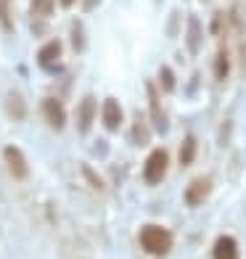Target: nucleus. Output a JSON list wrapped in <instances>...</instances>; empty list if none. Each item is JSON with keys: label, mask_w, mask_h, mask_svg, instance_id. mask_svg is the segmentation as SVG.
I'll list each match as a JSON object with an SVG mask.
<instances>
[{"label": "nucleus", "mask_w": 246, "mask_h": 259, "mask_svg": "<svg viewBox=\"0 0 246 259\" xmlns=\"http://www.w3.org/2000/svg\"><path fill=\"white\" fill-rule=\"evenodd\" d=\"M140 249L151 256H167L172 251V233L161 225H146L140 228Z\"/></svg>", "instance_id": "nucleus-1"}, {"label": "nucleus", "mask_w": 246, "mask_h": 259, "mask_svg": "<svg viewBox=\"0 0 246 259\" xmlns=\"http://www.w3.org/2000/svg\"><path fill=\"white\" fill-rule=\"evenodd\" d=\"M167 167H170V154L164 148H154L143 164V180L148 185H159L167 175Z\"/></svg>", "instance_id": "nucleus-2"}, {"label": "nucleus", "mask_w": 246, "mask_h": 259, "mask_svg": "<svg viewBox=\"0 0 246 259\" xmlns=\"http://www.w3.org/2000/svg\"><path fill=\"white\" fill-rule=\"evenodd\" d=\"M40 111L45 116V122H48L53 130H64L66 124V111H64V103L58 98H45L40 103Z\"/></svg>", "instance_id": "nucleus-3"}, {"label": "nucleus", "mask_w": 246, "mask_h": 259, "mask_svg": "<svg viewBox=\"0 0 246 259\" xmlns=\"http://www.w3.org/2000/svg\"><path fill=\"white\" fill-rule=\"evenodd\" d=\"M212 193V180L209 178H196L188 183V188H185V204L188 206H198L207 201V196Z\"/></svg>", "instance_id": "nucleus-4"}, {"label": "nucleus", "mask_w": 246, "mask_h": 259, "mask_svg": "<svg viewBox=\"0 0 246 259\" xmlns=\"http://www.w3.org/2000/svg\"><path fill=\"white\" fill-rule=\"evenodd\" d=\"M58 58H61V40H51L37 51V64H40V69H45V72H56Z\"/></svg>", "instance_id": "nucleus-5"}, {"label": "nucleus", "mask_w": 246, "mask_h": 259, "mask_svg": "<svg viewBox=\"0 0 246 259\" xmlns=\"http://www.w3.org/2000/svg\"><path fill=\"white\" fill-rule=\"evenodd\" d=\"M101 116H103V127H106V130H119L122 127V119H125L119 101H116V98H106V101H103Z\"/></svg>", "instance_id": "nucleus-6"}, {"label": "nucleus", "mask_w": 246, "mask_h": 259, "mask_svg": "<svg viewBox=\"0 0 246 259\" xmlns=\"http://www.w3.org/2000/svg\"><path fill=\"white\" fill-rule=\"evenodd\" d=\"M3 156H6V164H8V169H11L14 178H19V180L27 178V159H24V154H21L16 146H6Z\"/></svg>", "instance_id": "nucleus-7"}, {"label": "nucleus", "mask_w": 246, "mask_h": 259, "mask_svg": "<svg viewBox=\"0 0 246 259\" xmlns=\"http://www.w3.org/2000/svg\"><path fill=\"white\" fill-rule=\"evenodd\" d=\"M93 119H96V98L85 96L79 101V106H77V127L82 130V133H88Z\"/></svg>", "instance_id": "nucleus-8"}, {"label": "nucleus", "mask_w": 246, "mask_h": 259, "mask_svg": "<svg viewBox=\"0 0 246 259\" xmlns=\"http://www.w3.org/2000/svg\"><path fill=\"white\" fill-rule=\"evenodd\" d=\"M215 259H238V246L230 235H220L215 241V249H212Z\"/></svg>", "instance_id": "nucleus-9"}, {"label": "nucleus", "mask_w": 246, "mask_h": 259, "mask_svg": "<svg viewBox=\"0 0 246 259\" xmlns=\"http://www.w3.org/2000/svg\"><path fill=\"white\" fill-rule=\"evenodd\" d=\"M201 40H204V34H201V21H198L196 16H191V19H188V32H185L188 51H191V53H198V51H201Z\"/></svg>", "instance_id": "nucleus-10"}, {"label": "nucleus", "mask_w": 246, "mask_h": 259, "mask_svg": "<svg viewBox=\"0 0 246 259\" xmlns=\"http://www.w3.org/2000/svg\"><path fill=\"white\" fill-rule=\"evenodd\" d=\"M6 109H8V116H11V119H24V116H27L24 98H21L16 90H11V93H8V98H6Z\"/></svg>", "instance_id": "nucleus-11"}, {"label": "nucleus", "mask_w": 246, "mask_h": 259, "mask_svg": "<svg viewBox=\"0 0 246 259\" xmlns=\"http://www.w3.org/2000/svg\"><path fill=\"white\" fill-rule=\"evenodd\" d=\"M148 103H151V116H154V122H156V127H159V133H164V130H167V119H164V114H161L156 88L151 85V82H148Z\"/></svg>", "instance_id": "nucleus-12"}, {"label": "nucleus", "mask_w": 246, "mask_h": 259, "mask_svg": "<svg viewBox=\"0 0 246 259\" xmlns=\"http://www.w3.org/2000/svg\"><path fill=\"white\" fill-rule=\"evenodd\" d=\"M215 77L217 79H225L228 72H230V56H228V48H220L217 56H215Z\"/></svg>", "instance_id": "nucleus-13"}, {"label": "nucleus", "mask_w": 246, "mask_h": 259, "mask_svg": "<svg viewBox=\"0 0 246 259\" xmlns=\"http://www.w3.org/2000/svg\"><path fill=\"white\" fill-rule=\"evenodd\" d=\"M193 159H196V138L193 135H185L183 146H180V164H183V167H188Z\"/></svg>", "instance_id": "nucleus-14"}, {"label": "nucleus", "mask_w": 246, "mask_h": 259, "mask_svg": "<svg viewBox=\"0 0 246 259\" xmlns=\"http://www.w3.org/2000/svg\"><path fill=\"white\" fill-rule=\"evenodd\" d=\"M53 8H56L53 0H32V6H29L32 16H37V19H40V16H51Z\"/></svg>", "instance_id": "nucleus-15"}, {"label": "nucleus", "mask_w": 246, "mask_h": 259, "mask_svg": "<svg viewBox=\"0 0 246 259\" xmlns=\"http://www.w3.org/2000/svg\"><path fill=\"white\" fill-rule=\"evenodd\" d=\"M0 24L6 32H14V19H11V0H0Z\"/></svg>", "instance_id": "nucleus-16"}, {"label": "nucleus", "mask_w": 246, "mask_h": 259, "mask_svg": "<svg viewBox=\"0 0 246 259\" xmlns=\"http://www.w3.org/2000/svg\"><path fill=\"white\" fill-rule=\"evenodd\" d=\"M72 45H74L77 53H82V48H85V32H82V21H72Z\"/></svg>", "instance_id": "nucleus-17"}, {"label": "nucleus", "mask_w": 246, "mask_h": 259, "mask_svg": "<svg viewBox=\"0 0 246 259\" xmlns=\"http://www.w3.org/2000/svg\"><path fill=\"white\" fill-rule=\"evenodd\" d=\"M159 82H161V90H175V74H172V69L170 66H161L159 69Z\"/></svg>", "instance_id": "nucleus-18"}, {"label": "nucleus", "mask_w": 246, "mask_h": 259, "mask_svg": "<svg viewBox=\"0 0 246 259\" xmlns=\"http://www.w3.org/2000/svg\"><path fill=\"white\" fill-rule=\"evenodd\" d=\"M209 32H212V34H222V32H225V14H220V11H217V14L212 16V27H209Z\"/></svg>", "instance_id": "nucleus-19"}, {"label": "nucleus", "mask_w": 246, "mask_h": 259, "mask_svg": "<svg viewBox=\"0 0 246 259\" xmlns=\"http://www.w3.org/2000/svg\"><path fill=\"white\" fill-rule=\"evenodd\" d=\"M96 6H98V0H85V3H82V8H85V11H93Z\"/></svg>", "instance_id": "nucleus-20"}, {"label": "nucleus", "mask_w": 246, "mask_h": 259, "mask_svg": "<svg viewBox=\"0 0 246 259\" xmlns=\"http://www.w3.org/2000/svg\"><path fill=\"white\" fill-rule=\"evenodd\" d=\"M241 64H243V66H246V42H243V45H241Z\"/></svg>", "instance_id": "nucleus-21"}, {"label": "nucleus", "mask_w": 246, "mask_h": 259, "mask_svg": "<svg viewBox=\"0 0 246 259\" xmlns=\"http://www.w3.org/2000/svg\"><path fill=\"white\" fill-rule=\"evenodd\" d=\"M58 3H61L64 8H69V6H74V3H77V0H58Z\"/></svg>", "instance_id": "nucleus-22"}]
</instances>
